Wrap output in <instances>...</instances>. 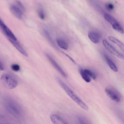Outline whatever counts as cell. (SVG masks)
Listing matches in <instances>:
<instances>
[{
	"instance_id": "obj_11",
	"label": "cell",
	"mask_w": 124,
	"mask_h": 124,
	"mask_svg": "<svg viewBox=\"0 0 124 124\" xmlns=\"http://www.w3.org/2000/svg\"><path fill=\"white\" fill-rule=\"evenodd\" d=\"M10 9L12 13L18 19H21L23 15V12L16 5H11Z\"/></svg>"
},
{
	"instance_id": "obj_22",
	"label": "cell",
	"mask_w": 124,
	"mask_h": 124,
	"mask_svg": "<svg viewBox=\"0 0 124 124\" xmlns=\"http://www.w3.org/2000/svg\"><path fill=\"white\" fill-rule=\"evenodd\" d=\"M9 120V118L7 116L5 115V114H3L2 113H1L0 112V120H2V121H7Z\"/></svg>"
},
{
	"instance_id": "obj_12",
	"label": "cell",
	"mask_w": 124,
	"mask_h": 124,
	"mask_svg": "<svg viewBox=\"0 0 124 124\" xmlns=\"http://www.w3.org/2000/svg\"><path fill=\"white\" fill-rule=\"evenodd\" d=\"M88 35L89 38L93 43L97 44L99 42L100 35L98 33L95 31H90Z\"/></svg>"
},
{
	"instance_id": "obj_21",
	"label": "cell",
	"mask_w": 124,
	"mask_h": 124,
	"mask_svg": "<svg viewBox=\"0 0 124 124\" xmlns=\"http://www.w3.org/2000/svg\"><path fill=\"white\" fill-rule=\"evenodd\" d=\"M16 5L23 12L25 11V8L22 4L18 0L16 1Z\"/></svg>"
},
{
	"instance_id": "obj_8",
	"label": "cell",
	"mask_w": 124,
	"mask_h": 124,
	"mask_svg": "<svg viewBox=\"0 0 124 124\" xmlns=\"http://www.w3.org/2000/svg\"><path fill=\"white\" fill-rule=\"evenodd\" d=\"M46 56L48 59V61L55 68V69L62 75V77H63V78H66L67 77L66 73L61 68V67L59 65V64L55 61V60L48 54H46Z\"/></svg>"
},
{
	"instance_id": "obj_15",
	"label": "cell",
	"mask_w": 124,
	"mask_h": 124,
	"mask_svg": "<svg viewBox=\"0 0 124 124\" xmlns=\"http://www.w3.org/2000/svg\"><path fill=\"white\" fill-rule=\"evenodd\" d=\"M57 43L58 46L64 49H67L68 48V45L66 41L62 39H58L57 40Z\"/></svg>"
},
{
	"instance_id": "obj_24",
	"label": "cell",
	"mask_w": 124,
	"mask_h": 124,
	"mask_svg": "<svg viewBox=\"0 0 124 124\" xmlns=\"http://www.w3.org/2000/svg\"><path fill=\"white\" fill-rule=\"evenodd\" d=\"M4 70V66L2 63L0 62V70Z\"/></svg>"
},
{
	"instance_id": "obj_16",
	"label": "cell",
	"mask_w": 124,
	"mask_h": 124,
	"mask_svg": "<svg viewBox=\"0 0 124 124\" xmlns=\"http://www.w3.org/2000/svg\"><path fill=\"white\" fill-rule=\"evenodd\" d=\"M80 74L82 78L86 82H90L91 81V78L89 76V75L85 72L84 69H80L79 70Z\"/></svg>"
},
{
	"instance_id": "obj_20",
	"label": "cell",
	"mask_w": 124,
	"mask_h": 124,
	"mask_svg": "<svg viewBox=\"0 0 124 124\" xmlns=\"http://www.w3.org/2000/svg\"><path fill=\"white\" fill-rule=\"evenodd\" d=\"M11 68L13 71L16 72H17L20 70V66L18 64L14 63L12 64Z\"/></svg>"
},
{
	"instance_id": "obj_19",
	"label": "cell",
	"mask_w": 124,
	"mask_h": 124,
	"mask_svg": "<svg viewBox=\"0 0 124 124\" xmlns=\"http://www.w3.org/2000/svg\"><path fill=\"white\" fill-rule=\"evenodd\" d=\"M84 71L85 72L89 75V76L91 78H93V79H95L96 78V75L92 71L89 70V69H84Z\"/></svg>"
},
{
	"instance_id": "obj_26",
	"label": "cell",
	"mask_w": 124,
	"mask_h": 124,
	"mask_svg": "<svg viewBox=\"0 0 124 124\" xmlns=\"http://www.w3.org/2000/svg\"><path fill=\"white\" fill-rule=\"evenodd\" d=\"M0 124H7V123H2L0 122Z\"/></svg>"
},
{
	"instance_id": "obj_5",
	"label": "cell",
	"mask_w": 124,
	"mask_h": 124,
	"mask_svg": "<svg viewBox=\"0 0 124 124\" xmlns=\"http://www.w3.org/2000/svg\"><path fill=\"white\" fill-rule=\"evenodd\" d=\"M102 44L106 49L110 52L111 54L116 56L118 58L124 60V55L122 53L119 52L117 50H116L112 46H111L106 40L103 39L102 41Z\"/></svg>"
},
{
	"instance_id": "obj_6",
	"label": "cell",
	"mask_w": 124,
	"mask_h": 124,
	"mask_svg": "<svg viewBox=\"0 0 124 124\" xmlns=\"http://www.w3.org/2000/svg\"><path fill=\"white\" fill-rule=\"evenodd\" d=\"M105 92L106 94L113 101L115 102H119L121 101V96L119 93L114 89L107 88Z\"/></svg>"
},
{
	"instance_id": "obj_1",
	"label": "cell",
	"mask_w": 124,
	"mask_h": 124,
	"mask_svg": "<svg viewBox=\"0 0 124 124\" xmlns=\"http://www.w3.org/2000/svg\"><path fill=\"white\" fill-rule=\"evenodd\" d=\"M4 106L7 111L12 116L20 118L22 115V110L19 105L13 99L6 98L4 99Z\"/></svg>"
},
{
	"instance_id": "obj_18",
	"label": "cell",
	"mask_w": 124,
	"mask_h": 124,
	"mask_svg": "<svg viewBox=\"0 0 124 124\" xmlns=\"http://www.w3.org/2000/svg\"><path fill=\"white\" fill-rule=\"evenodd\" d=\"M37 13L39 18L41 19L44 20L45 18V14L43 9L42 7H39L37 9Z\"/></svg>"
},
{
	"instance_id": "obj_23",
	"label": "cell",
	"mask_w": 124,
	"mask_h": 124,
	"mask_svg": "<svg viewBox=\"0 0 124 124\" xmlns=\"http://www.w3.org/2000/svg\"><path fill=\"white\" fill-rule=\"evenodd\" d=\"M106 7L108 10L111 11L114 8L113 5L110 3H108L106 5Z\"/></svg>"
},
{
	"instance_id": "obj_9",
	"label": "cell",
	"mask_w": 124,
	"mask_h": 124,
	"mask_svg": "<svg viewBox=\"0 0 124 124\" xmlns=\"http://www.w3.org/2000/svg\"><path fill=\"white\" fill-rule=\"evenodd\" d=\"M9 42L12 44V45L23 55L25 57H28V55L26 51V50L23 48V47L20 45V44L17 41V40H14L10 38H8Z\"/></svg>"
},
{
	"instance_id": "obj_14",
	"label": "cell",
	"mask_w": 124,
	"mask_h": 124,
	"mask_svg": "<svg viewBox=\"0 0 124 124\" xmlns=\"http://www.w3.org/2000/svg\"><path fill=\"white\" fill-rule=\"evenodd\" d=\"M108 38L111 42L116 44L124 52V44L122 42L113 36H109Z\"/></svg>"
},
{
	"instance_id": "obj_17",
	"label": "cell",
	"mask_w": 124,
	"mask_h": 124,
	"mask_svg": "<svg viewBox=\"0 0 124 124\" xmlns=\"http://www.w3.org/2000/svg\"><path fill=\"white\" fill-rule=\"evenodd\" d=\"M43 33L44 34V35L45 36V37L46 38V39L49 42V43L50 44H51L52 45L54 46V43L53 42V40L50 35V34H49V33L48 32V31L46 30H44L43 31Z\"/></svg>"
},
{
	"instance_id": "obj_4",
	"label": "cell",
	"mask_w": 124,
	"mask_h": 124,
	"mask_svg": "<svg viewBox=\"0 0 124 124\" xmlns=\"http://www.w3.org/2000/svg\"><path fill=\"white\" fill-rule=\"evenodd\" d=\"M104 18L110 23V24L111 25L113 29L117 31L118 32L123 34L124 33V31L120 25V24L118 22V21L112 16H110V15L105 13L104 15Z\"/></svg>"
},
{
	"instance_id": "obj_10",
	"label": "cell",
	"mask_w": 124,
	"mask_h": 124,
	"mask_svg": "<svg viewBox=\"0 0 124 124\" xmlns=\"http://www.w3.org/2000/svg\"><path fill=\"white\" fill-rule=\"evenodd\" d=\"M50 118L53 124H69L61 116L56 114H51Z\"/></svg>"
},
{
	"instance_id": "obj_7",
	"label": "cell",
	"mask_w": 124,
	"mask_h": 124,
	"mask_svg": "<svg viewBox=\"0 0 124 124\" xmlns=\"http://www.w3.org/2000/svg\"><path fill=\"white\" fill-rule=\"evenodd\" d=\"M0 27L4 32V33L6 35L8 38H10L14 40H17V39L13 32L10 30V29L5 25L2 19L0 18Z\"/></svg>"
},
{
	"instance_id": "obj_2",
	"label": "cell",
	"mask_w": 124,
	"mask_h": 124,
	"mask_svg": "<svg viewBox=\"0 0 124 124\" xmlns=\"http://www.w3.org/2000/svg\"><path fill=\"white\" fill-rule=\"evenodd\" d=\"M58 82L61 85V86L62 88L64 91L66 92V93L68 94V95L76 103L77 105H78L81 108L85 110H88L89 108L88 106L86 105L85 103H84L82 100L78 97L75 93L62 81L60 79L57 78Z\"/></svg>"
},
{
	"instance_id": "obj_25",
	"label": "cell",
	"mask_w": 124,
	"mask_h": 124,
	"mask_svg": "<svg viewBox=\"0 0 124 124\" xmlns=\"http://www.w3.org/2000/svg\"><path fill=\"white\" fill-rule=\"evenodd\" d=\"M79 121L80 122V124H86L84 123V122L83 121V120H82V119L79 118Z\"/></svg>"
},
{
	"instance_id": "obj_3",
	"label": "cell",
	"mask_w": 124,
	"mask_h": 124,
	"mask_svg": "<svg viewBox=\"0 0 124 124\" xmlns=\"http://www.w3.org/2000/svg\"><path fill=\"white\" fill-rule=\"evenodd\" d=\"M3 84L8 89H13L17 85V81L11 75L8 74H3L0 78Z\"/></svg>"
},
{
	"instance_id": "obj_13",
	"label": "cell",
	"mask_w": 124,
	"mask_h": 124,
	"mask_svg": "<svg viewBox=\"0 0 124 124\" xmlns=\"http://www.w3.org/2000/svg\"><path fill=\"white\" fill-rule=\"evenodd\" d=\"M104 58L110 68L113 71L117 72L118 71V68L114 62L112 61V60L106 54H104Z\"/></svg>"
}]
</instances>
